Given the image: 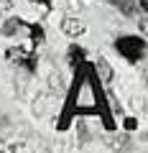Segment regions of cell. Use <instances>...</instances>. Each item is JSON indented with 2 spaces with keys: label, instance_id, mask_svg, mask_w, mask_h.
Listing matches in <instances>:
<instances>
[{
  "label": "cell",
  "instance_id": "6da1fadb",
  "mask_svg": "<svg viewBox=\"0 0 148 153\" xmlns=\"http://www.w3.org/2000/svg\"><path fill=\"white\" fill-rule=\"evenodd\" d=\"M118 51H120L123 56H125L128 61H138L143 56V49H146V44H143V38H135V36H125L118 41Z\"/></svg>",
  "mask_w": 148,
  "mask_h": 153
},
{
  "label": "cell",
  "instance_id": "7a4b0ae2",
  "mask_svg": "<svg viewBox=\"0 0 148 153\" xmlns=\"http://www.w3.org/2000/svg\"><path fill=\"white\" fill-rule=\"evenodd\" d=\"M61 28H64V33H66V36H71V38H77V36H82V33H84V23L77 21V18H66V21L61 23Z\"/></svg>",
  "mask_w": 148,
  "mask_h": 153
},
{
  "label": "cell",
  "instance_id": "3957f363",
  "mask_svg": "<svg viewBox=\"0 0 148 153\" xmlns=\"http://www.w3.org/2000/svg\"><path fill=\"white\" fill-rule=\"evenodd\" d=\"M94 69H97V74H100V82H112V69H110L107 59L97 56V61H94Z\"/></svg>",
  "mask_w": 148,
  "mask_h": 153
},
{
  "label": "cell",
  "instance_id": "277c9868",
  "mask_svg": "<svg viewBox=\"0 0 148 153\" xmlns=\"http://www.w3.org/2000/svg\"><path fill=\"white\" fill-rule=\"evenodd\" d=\"M31 36H33V41H41V38H44V31H41L39 26H31Z\"/></svg>",
  "mask_w": 148,
  "mask_h": 153
},
{
  "label": "cell",
  "instance_id": "5b68a950",
  "mask_svg": "<svg viewBox=\"0 0 148 153\" xmlns=\"http://www.w3.org/2000/svg\"><path fill=\"white\" fill-rule=\"evenodd\" d=\"M125 128H128V130H135V128H138V120H135V117H128V120H125Z\"/></svg>",
  "mask_w": 148,
  "mask_h": 153
},
{
  "label": "cell",
  "instance_id": "8992f818",
  "mask_svg": "<svg viewBox=\"0 0 148 153\" xmlns=\"http://www.w3.org/2000/svg\"><path fill=\"white\" fill-rule=\"evenodd\" d=\"M10 5H13L10 0H0V10H8V8H10Z\"/></svg>",
  "mask_w": 148,
  "mask_h": 153
}]
</instances>
